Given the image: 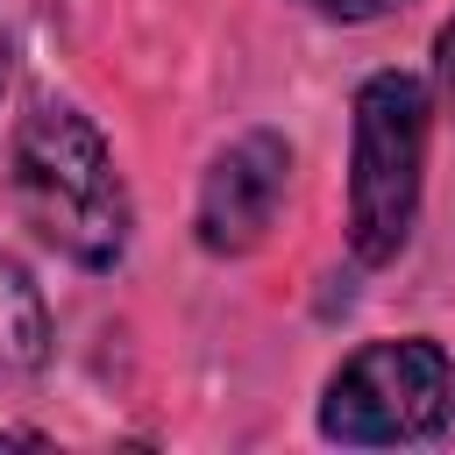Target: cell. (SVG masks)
Segmentation results:
<instances>
[{"label":"cell","mask_w":455,"mask_h":455,"mask_svg":"<svg viewBox=\"0 0 455 455\" xmlns=\"http://www.w3.org/2000/svg\"><path fill=\"white\" fill-rule=\"evenodd\" d=\"M14 199H21V220L71 263L85 270H114L121 249H128V185L114 171V149L107 135L64 107V100H43L21 135H14Z\"/></svg>","instance_id":"cell-1"},{"label":"cell","mask_w":455,"mask_h":455,"mask_svg":"<svg viewBox=\"0 0 455 455\" xmlns=\"http://www.w3.org/2000/svg\"><path fill=\"white\" fill-rule=\"evenodd\" d=\"M427 171V85L412 71H377L355 92V164H348V249L391 263L419 213Z\"/></svg>","instance_id":"cell-2"},{"label":"cell","mask_w":455,"mask_h":455,"mask_svg":"<svg viewBox=\"0 0 455 455\" xmlns=\"http://www.w3.org/2000/svg\"><path fill=\"white\" fill-rule=\"evenodd\" d=\"M455 405V370L434 341H370L355 348L320 398V434L348 448H391V441H427L448 427Z\"/></svg>","instance_id":"cell-3"},{"label":"cell","mask_w":455,"mask_h":455,"mask_svg":"<svg viewBox=\"0 0 455 455\" xmlns=\"http://www.w3.org/2000/svg\"><path fill=\"white\" fill-rule=\"evenodd\" d=\"M284 178H291V142L284 135H270V128L235 135L199 178V249L249 256L277 220Z\"/></svg>","instance_id":"cell-4"},{"label":"cell","mask_w":455,"mask_h":455,"mask_svg":"<svg viewBox=\"0 0 455 455\" xmlns=\"http://www.w3.org/2000/svg\"><path fill=\"white\" fill-rule=\"evenodd\" d=\"M43 363H50V306L36 277L14 256H0V391L36 377Z\"/></svg>","instance_id":"cell-5"},{"label":"cell","mask_w":455,"mask_h":455,"mask_svg":"<svg viewBox=\"0 0 455 455\" xmlns=\"http://www.w3.org/2000/svg\"><path fill=\"white\" fill-rule=\"evenodd\" d=\"M306 7H320L327 21H377V14H391L405 0H306Z\"/></svg>","instance_id":"cell-6"},{"label":"cell","mask_w":455,"mask_h":455,"mask_svg":"<svg viewBox=\"0 0 455 455\" xmlns=\"http://www.w3.org/2000/svg\"><path fill=\"white\" fill-rule=\"evenodd\" d=\"M441 92H448V107H455V21L441 28Z\"/></svg>","instance_id":"cell-7"},{"label":"cell","mask_w":455,"mask_h":455,"mask_svg":"<svg viewBox=\"0 0 455 455\" xmlns=\"http://www.w3.org/2000/svg\"><path fill=\"white\" fill-rule=\"evenodd\" d=\"M0 85H7V36H0Z\"/></svg>","instance_id":"cell-8"}]
</instances>
